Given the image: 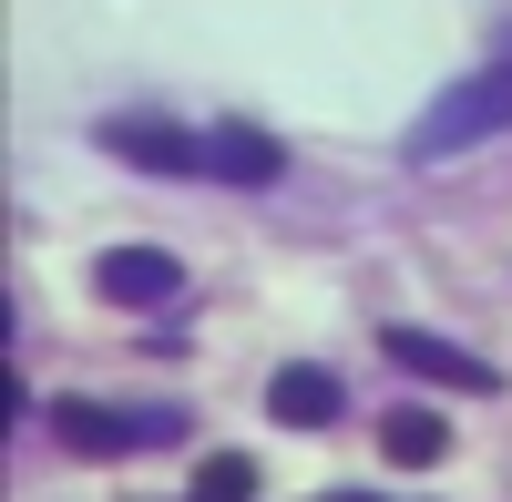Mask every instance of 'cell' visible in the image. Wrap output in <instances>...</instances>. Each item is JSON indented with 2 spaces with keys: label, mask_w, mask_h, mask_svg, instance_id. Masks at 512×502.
Segmentation results:
<instances>
[{
  "label": "cell",
  "mask_w": 512,
  "mask_h": 502,
  "mask_svg": "<svg viewBox=\"0 0 512 502\" xmlns=\"http://www.w3.org/2000/svg\"><path fill=\"white\" fill-rule=\"evenodd\" d=\"M502 123H512V72H472V82H451V93L431 103V123L410 134V154H420V164H441V154H461V144L502 134Z\"/></svg>",
  "instance_id": "obj_1"
},
{
  "label": "cell",
  "mask_w": 512,
  "mask_h": 502,
  "mask_svg": "<svg viewBox=\"0 0 512 502\" xmlns=\"http://www.w3.org/2000/svg\"><path fill=\"white\" fill-rule=\"evenodd\" d=\"M103 154H123L134 175H205V134L185 123H103Z\"/></svg>",
  "instance_id": "obj_2"
},
{
  "label": "cell",
  "mask_w": 512,
  "mask_h": 502,
  "mask_svg": "<svg viewBox=\"0 0 512 502\" xmlns=\"http://www.w3.org/2000/svg\"><path fill=\"white\" fill-rule=\"evenodd\" d=\"M379 349H390V359L410 369V380H451V390H472V400H492V390H502V369H482L472 349L431 339V328H390V339H379Z\"/></svg>",
  "instance_id": "obj_3"
},
{
  "label": "cell",
  "mask_w": 512,
  "mask_h": 502,
  "mask_svg": "<svg viewBox=\"0 0 512 502\" xmlns=\"http://www.w3.org/2000/svg\"><path fill=\"white\" fill-rule=\"evenodd\" d=\"M93 287H103L113 308H164V298L185 287V267L164 257V246H113V257L93 267Z\"/></svg>",
  "instance_id": "obj_4"
},
{
  "label": "cell",
  "mask_w": 512,
  "mask_h": 502,
  "mask_svg": "<svg viewBox=\"0 0 512 502\" xmlns=\"http://www.w3.org/2000/svg\"><path fill=\"white\" fill-rule=\"evenodd\" d=\"M277 134L267 123H216V134H205V175L216 185H277Z\"/></svg>",
  "instance_id": "obj_5"
},
{
  "label": "cell",
  "mask_w": 512,
  "mask_h": 502,
  "mask_svg": "<svg viewBox=\"0 0 512 502\" xmlns=\"http://www.w3.org/2000/svg\"><path fill=\"white\" fill-rule=\"evenodd\" d=\"M338 410H349V390H338L328 369H277L267 380V421H287V431H328Z\"/></svg>",
  "instance_id": "obj_6"
},
{
  "label": "cell",
  "mask_w": 512,
  "mask_h": 502,
  "mask_svg": "<svg viewBox=\"0 0 512 502\" xmlns=\"http://www.w3.org/2000/svg\"><path fill=\"white\" fill-rule=\"evenodd\" d=\"M41 421H52V441H72L82 462H113V451H134V421H123V410H103V400H52Z\"/></svg>",
  "instance_id": "obj_7"
},
{
  "label": "cell",
  "mask_w": 512,
  "mask_h": 502,
  "mask_svg": "<svg viewBox=\"0 0 512 502\" xmlns=\"http://www.w3.org/2000/svg\"><path fill=\"white\" fill-rule=\"evenodd\" d=\"M379 451H390V462H410V472H431L441 451H451V431L431 421V410H390V421H379Z\"/></svg>",
  "instance_id": "obj_8"
},
{
  "label": "cell",
  "mask_w": 512,
  "mask_h": 502,
  "mask_svg": "<svg viewBox=\"0 0 512 502\" xmlns=\"http://www.w3.org/2000/svg\"><path fill=\"white\" fill-rule=\"evenodd\" d=\"M246 492H256V472L236 462V451H216V462L195 472V502H246Z\"/></svg>",
  "instance_id": "obj_9"
},
{
  "label": "cell",
  "mask_w": 512,
  "mask_h": 502,
  "mask_svg": "<svg viewBox=\"0 0 512 502\" xmlns=\"http://www.w3.org/2000/svg\"><path fill=\"white\" fill-rule=\"evenodd\" d=\"M328 502H359V492H328Z\"/></svg>",
  "instance_id": "obj_10"
}]
</instances>
